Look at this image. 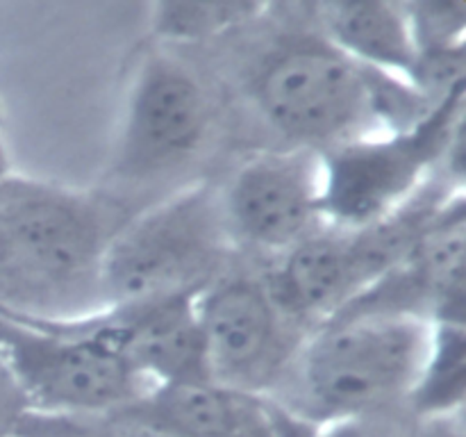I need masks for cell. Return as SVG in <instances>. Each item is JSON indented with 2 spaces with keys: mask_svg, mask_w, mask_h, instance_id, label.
Wrapping results in <instances>:
<instances>
[{
  "mask_svg": "<svg viewBox=\"0 0 466 437\" xmlns=\"http://www.w3.org/2000/svg\"><path fill=\"white\" fill-rule=\"evenodd\" d=\"M209 48L226 53L212 68L235 107L244 153L258 141L255 148L321 155L412 126L437 105L410 82L346 57L319 30L314 3H267L258 21Z\"/></svg>",
  "mask_w": 466,
  "mask_h": 437,
  "instance_id": "obj_1",
  "label": "cell"
},
{
  "mask_svg": "<svg viewBox=\"0 0 466 437\" xmlns=\"http://www.w3.org/2000/svg\"><path fill=\"white\" fill-rule=\"evenodd\" d=\"M228 148L244 153L235 107L212 64L146 41L123 94L100 189L139 212L191 182L217 178L212 164Z\"/></svg>",
  "mask_w": 466,
  "mask_h": 437,
  "instance_id": "obj_2",
  "label": "cell"
},
{
  "mask_svg": "<svg viewBox=\"0 0 466 437\" xmlns=\"http://www.w3.org/2000/svg\"><path fill=\"white\" fill-rule=\"evenodd\" d=\"M132 214L100 187L0 173V314L76 319L103 310L105 255Z\"/></svg>",
  "mask_w": 466,
  "mask_h": 437,
  "instance_id": "obj_3",
  "label": "cell"
},
{
  "mask_svg": "<svg viewBox=\"0 0 466 437\" xmlns=\"http://www.w3.org/2000/svg\"><path fill=\"white\" fill-rule=\"evenodd\" d=\"M431 330L432 323L405 317L330 319L309 332L267 401L312 431L408 408Z\"/></svg>",
  "mask_w": 466,
  "mask_h": 437,
  "instance_id": "obj_4",
  "label": "cell"
},
{
  "mask_svg": "<svg viewBox=\"0 0 466 437\" xmlns=\"http://www.w3.org/2000/svg\"><path fill=\"white\" fill-rule=\"evenodd\" d=\"M466 89L399 130L371 132L321 153V217L360 228L391 217L435 180L464 185Z\"/></svg>",
  "mask_w": 466,
  "mask_h": 437,
  "instance_id": "obj_5",
  "label": "cell"
},
{
  "mask_svg": "<svg viewBox=\"0 0 466 437\" xmlns=\"http://www.w3.org/2000/svg\"><path fill=\"white\" fill-rule=\"evenodd\" d=\"M237 258L217 178H203L146 205L118 228L103 264L105 308L198 296Z\"/></svg>",
  "mask_w": 466,
  "mask_h": 437,
  "instance_id": "obj_6",
  "label": "cell"
},
{
  "mask_svg": "<svg viewBox=\"0 0 466 437\" xmlns=\"http://www.w3.org/2000/svg\"><path fill=\"white\" fill-rule=\"evenodd\" d=\"M464 187L432 182L423 194L371 226L323 223L317 232L262 264L278 303L308 328H317L349 308L385 276L426 232L441 205Z\"/></svg>",
  "mask_w": 466,
  "mask_h": 437,
  "instance_id": "obj_7",
  "label": "cell"
},
{
  "mask_svg": "<svg viewBox=\"0 0 466 437\" xmlns=\"http://www.w3.org/2000/svg\"><path fill=\"white\" fill-rule=\"evenodd\" d=\"M0 360L27 403V412L85 417L139 401L150 382L76 319H21L0 314Z\"/></svg>",
  "mask_w": 466,
  "mask_h": 437,
  "instance_id": "obj_8",
  "label": "cell"
},
{
  "mask_svg": "<svg viewBox=\"0 0 466 437\" xmlns=\"http://www.w3.org/2000/svg\"><path fill=\"white\" fill-rule=\"evenodd\" d=\"M209 381L271 399L312 328L273 296L262 264L239 255L196 299Z\"/></svg>",
  "mask_w": 466,
  "mask_h": 437,
  "instance_id": "obj_9",
  "label": "cell"
},
{
  "mask_svg": "<svg viewBox=\"0 0 466 437\" xmlns=\"http://www.w3.org/2000/svg\"><path fill=\"white\" fill-rule=\"evenodd\" d=\"M237 253L258 262L294 249L323 226L321 158L303 148H253L217 176Z\"/></svg>",
  "mask_w": 466,
  "mask_h": 437,
  "instance_id": "obj_10",
  "label": "cell"
},
{
  "mask_svg": "<svg viewBox=\"0 0 466 437\" xmlns=\"http://www.w3.org/2000/svg\"><path fill=\"white\" fill-rule=\"evenodd\" d=\"M341 317L466 323V191L451 196L417 244L332 319Z\"/></svg>",
  "mask_w": 466,
  "mask_h": 437,
  "instance_id": "obj_11",
  "label": "cell"
},
{
  "mask_svg": "<svg viewBox=\"0 0 466 437\" xmlns=\"http://www.w3.org/2000/svg\"><path fill=\"white\" fill-rule=\"evenodd\" d=\"M196 299L107 305L76 319L114 346L153 387L205 382L209 376Z\"/></svg>",
  "mask_w": 466,
  "mask_h": 437,
  "instance_id": "obj_12",
  "label": "cell"
},
{
  "mask_svg": "<svg viewBox=\"0 0 466 437\" xmlns=\"http://www.w3.org/2000/svg\"><path fill=\"white\" fill-rule=\"evenodd\" d=\"M127 408L176 437H309L267 399L212 381L155 385Z\"/></svg>",
  "mask_w": 466,
  "mask_h": 437,
  "instance_id": "obj_13",
  "label": "cell"
},
{
  "mask_svg": "<svg viewBox=\"0 0 466 437\" xmlns=\"http://www.w3.org/2000/svg\"><path fill=\"white\" fill-rule=\"evenodd\" d=\"M314 21L323 36L360 66L412 85L417 48L403 3L326 0L314 3Z\"/></svg>",
  "mask_w": 466,
  "mask_h": 437,
  "instance_id": "obj_14",
  "label": "cell"
},
{
  "mask_svg": "<svg viewBox=\"0 0 466 437\" xmlns=\"http://www.w3.org/2000/svg\"><path fill=\"white\" fill-rule=\"evenodd\" d=\"M267 3L255 0H167L153 3L148 41L168 48L203 50L258 21Z\"/></svg>",
  "mask_w": 466,
  "mask_h": 437,
  "instance_id": "obj_15",
  "label": "cell"
},
{
  "mask_svg": "<svg viewBox=\"0 0 466 437\" xmlns=\"http://www.w3.org/2000/svg\"><path fill=\"white\" fill-rule=\"evenodd\" d=\"M466 323H432L431 344L408 408L417 422L464 412Z\"/></svg>",
  "mask_w": 466,
  "mask_h": 437,
  "instance_id": "obj_16",
  "label": "cell"
},
{
  "mask_svg": "<svg viewBox=\"0 0 466 437\" xmlns=\"http://www.w3.org/2000/svg\"><path fill=\"white\" fill-rule=\"evenodd\" d=\"M14 437H176L167 428L121 408L85 417H55L27 412Z\"/></svg>",
  "mask_w": 466,
  "mask_h": 437,
  "instance_id": "obj_17",
  "label": "cell"
},
{
  "mask_svg": "<svg viewBox=\"0 0 466 437\" xmlns=\"http://www.w3.org/2000/svg\"><path fill=\"white\" fill-rule=\"evenodd\" d=\"M410 35L419 57L466 50V3L412 0L403 3Z\"/></svg>",
  "mask_w": 466,
  "mask_h": 437,
  "instance_id": "obj_18",
  "label": "cell"
},
{
  "mask_svg": "<svg viewBox=\"0 0 466 437\" xmlns=\"http://www.w3.org/2000/svg\"><path fill=\"white\" fill-rule=\"evenodd\" d=\"M417 426L419 422L410 408H394L330 423L314 431L312 437H417Z\"/></svg>",
  "mask_w": 466,
  "mask_h": 437,
  "instance_id": "obj_19",
  "label": "cell"
},
{
  "mask_svg": "<svg viewBox=\"0 0 466 437\" xmlns=\"http://www.w3.org/2000/svg\"><path fill=\"white\" fill-rule=\"evenodd\" d=\"M27 414V403L21 390L14 382L12 373L7 371L5 362L0 360V437L16 435L18 423Z\"/></svg>",
  "mask_w": 466,
  "mask_h": 437,
  "instance_id": "obj_20",
  "label": "cell"
},
{
  "mask_svg": "<svg viewBox=\"0 0 466 437\" xmlns=\"http://www.w3.org/2000/svg\"><path fill=\"white\" fill-rule=\"evenodd\" d=\"M417 437H466L464 412L449 417L423 419L417 426Z\"/></svg>",
  "mask_w": 466,
  "mask_h": 437,
  "instance_id": "obj_21",
  "label": "cell"
},
{
  "mask_svg": "<svg viewBox=\"0 0 466 437\" xmlns=\"http://www.w3.org/2000/svg\"><path fill=\"white\" fill-rule=\"evenodd\" d=\"M9 171L7 164V150H5V137H3V117H0V173Z\"/></svg>",
  "mask_w": 466,
  "mask_h": 437,
  "instance_id": "obj_22",
  "label": "cell"
}]
</instances>
